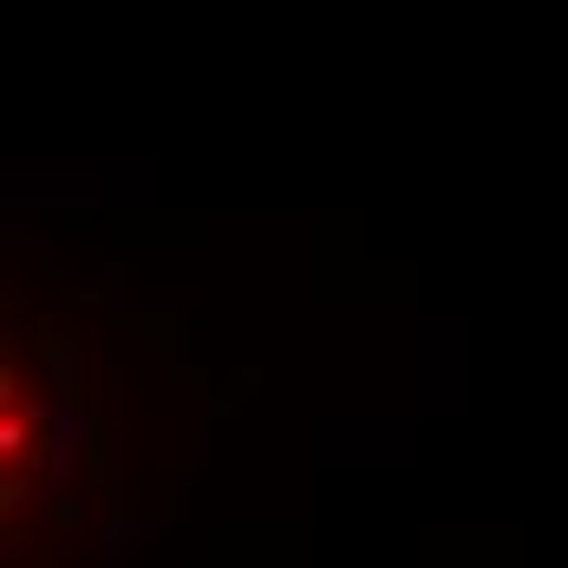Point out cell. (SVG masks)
I'll use <instances>...</instances> for the list:
<instances>
[{
	"label": "cell",
	"instance_id": "1",
	"mask_svg": "<svg viewBox=\"0 0 568 568\" xmlns=\"http://www.w3.org/2000/svg\"><path fill=\"white\" fill-rule=\"evenodd\" d=\"M0 452L7 457L20 452V412H7V425H0Z\"/></svg>",
	"mask_w": 568,
	"mask_h": 568
}]
</instances>
